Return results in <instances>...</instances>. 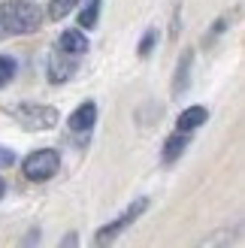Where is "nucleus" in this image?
Listing matches in <instances>:
<instances>
[{
	"label": "nucleus",
	"mask_w": 245,
	"mask_h": 248,
	"mask_svg": "<svg viewBox=\"0 0 245 248\" xmlns=\"http://www.w3.org/2000/svg\"><path fill=\"white\" fill-rule=\"evenodd\" d=\"M43 24V6L31 0H6L0 3V28L6 33H33Z\"/></svg>",
	"instance_id": "f257e3e1"
},
{
	"label": "nucleus",
	"mask_w": 245,
	"mask_h": 248,
	"mask_svg": "<svg viewBox=\"0 0 245 248\" xmlns=\"http://www.w3.org/2000/svg\"><path fill=\"white\" fill-rule=\"evenodd\" d=\"M145 209H149V200H145V197H139V200H133L127 209H124V212H121L115 221H109V224H103L100 230H97V236H94V245L97 248H106V245H112L118 236H121V233H124L130 224H133V221H137L142 212H145Z\"/></svg>",
	"instance_id": "f03ea898"
},
{
	"label": "nucleus",
	"mask_w": 245,
	"mask_h": 248,
	"mask_svg": "<svg viewBox=\"0 0 245 248\" xmlns=\"http://www.w3.org/2000/svg\"><path fill=\"white\" fill-rule=\"evenodd\" d=\"M21 170H24V176H28L31 182H48L61 170V155L55 152V148H40V152L24 157Z\"/></svg>",
	"instance_id": "7ed1b4c3"
},
{
	"label": "nucleus",
	"mask_w": 245,
	"mask_h": 248,
	"mask_svg": "<svg viewBox=\"0 0 245 248\" xmlns=\"http://www.w3.org/2000/svg\"><path fill=\"white\" fill-rule=\"evenodd\" d=\"M12 115L18 118L21 127L28 130H48L58 124V109L52 106H43V103H21L12 109Z\"/></svg>",
	"instance_id": "20e7f679"
},
{
	"label": "nucleus",
	"mask_w": 245,
	"mask_h": 248,
	"mask_svg": "<svg viewBox=\"0 0 245 248\" xmlns=\"http://www.w3.org/2000/svg\"><path fill=\"white\" fill-rule=\"evenodd\" d=\"M94 121H97V106H94L91 100H88V103H82L76 112L67 118L70 130H76V133H88V130L94 127Z\"/></svg>",
	"instance_id": "39448f33"
},
{
	"label": "nucleus",
	"mask_w": 245,
	"mask_h": 248,
	"mask_svg": "<svg viewBox=\"0 0 245 248\" xmlns=\"http://www.w3.org/2000/svg\"><path fill=\"white\" fill-rule=\"evenodd\" d=\"M73 73H76V61H70L64 52H61V55H52V61H48V82L61 85V82H67Z\"/></svg>",
	"instance_id": "423d86ee"
},
{
	"label": "nucleus",
	"mask_w": 245,
	"mask_h": 248,
	"mask_svg": "<svg viewBox=\"0 0 245 248\" xmlns=\"http://www.w3.org/2000/svg\"><path fill=\"white\" fill-rule=\"evenodd\" d=\"M236 239H239V227H221L212 236H206L203 242H197L194 248H233Z\"/></svg>",
	"instance_id": "0eeeda50"
},
{
	"label": "nucleus",
	"mask_w": 245,
	"mask_h": 248,
	"mask_svg": "<svg viewBox=\"0 0 245 248\" xmlns=\"http://www.w3.org/2000/svg\"><path fill=\"white\" fill-rule=\"evenodd\" d=\"M58 46H61L64 55H85V52H88V36H85L82 31H76V28H70V31L61 33Z\"/></svg>",
	"instance_id": "6e6552de"
},
{
	"label": "nucleus",
	"mask_w": 245,
	"mask_h": 248,
	"mask_svg": "<svg viewBox=\"0 0 245 248\" xmlns=\"http://www.w3.org/2000/svg\"><path fill=\"white\" fill-rule=\"evenodd\" d=\"M206 118H209V112H206V106H188L185 112L179 115L176 127H179L182 133H191V130H197L200 124H206Z\"/></svg>",
	"instance_id": "1a4fd4ad"
},
{
	"label": "nucleus",
	"mask_w": 245,
	"mask_h": 248,
	"mask_svg": "<svg viewBox=\"0 0 245 248\" xmlns=\"http://www.w3.org/2000/svg\"><path fill=\"white\" fill-rule=\"evenodd\" d=\"M188 133H173V136H169V140H167V145H164V164H173V160L176 157H182V152H185V148H188Z\"/></svg>",
	"instance_id": "9d476101"
},
{
	"label": "nucleus",
	"mask_w": 245,
	"mask_h": 248,
	"mask_svg": "<svg viewBox=\"0 0 245 248\" xmlns=\"http://www.w3.org/2000/svg\"><path fill=\"white\" fill-rule=\"evenodd\" d=\"M100 6H103V0H88V3L82 6V12H79V28L82 31L97 28V21H100Z\"/></svg>",
	"instance_id": "9b49d317"
},
{
	"label": "nucleus",
	"mask_w": 245,
	"mask_h": 248,
	"mask_svg": "<svg viewBox=\"0 0 245 248\" xmlns=\"http://www.w3.org/2000/svg\"><path fill=\"white\" fill-rule=\"evenodd\" d=\"M79 0H52V3H48V18H55V21H61L64 16H70L73 12V6H76Z\"/></svg>",
	"instance_id": "f8f14e48"
},
{
	"label": "nucleus",
	"mask_w": 245,
	"mask_h": 248,
	"mask_svg": "<svg viewBox=\"0 0 245 248\" xmlns=\"http://www.w3.org/2000/svg\"><path fill=\"white\" fill-rule=\"evenodd\" d=\"M188 70H191V52H188V55H185V61H182V64H179L176 82H173V91H176V94H182V91L188 88Z\"/></svg>",
	"instance_id": "ddd939ff"
},
{
	"label": "nucleus",
	"mask_w": 245,
	"mask_h": 248,
	"mask_svg": "<svg viewBox=\"0 0 245 248\" xmlns=\"http://www.w3.org/2000/svg\"><path fill=\"white\" fill-rule=\"evenodd\" d=\"M15 76V61L12 58H6V55H0V88Z\"/></svg>",
	"instance_id": "4468645a"
},
{
	"label": "nucleus",
	"mask_w": 245,
	"mask_h": 248,
	"mask_svg": "<svg viewBox=\"0 0 245 248\" xmlns=\"http://www.w3.org/2000/svg\"><path fill=\"white\" fill-rule=\"evenodd\" d=\"M154 43H157V31H145L142 43H139V55H142V58H149V55H152V48H154Z\"/></svg>",
	"instance_id": "2eb2a0df"
},
{
	"label": "nucleus",
	"mask_w": 245,
	"mask_h": 248,
	"mask_svg": "<svg viewBox=\"0 0 245 248\" xmlns=\"http://www.w3.org/2000/svg\"><path fill=\"white\" fill-rule=\"evenodd\" d=\"M61 248H79V233H67L61 239Z\"/></svg>",
	"instance_id": "dca6fc26"
},
{
	"label": "nucleus",
	"mask_w": 245,
	"mask_h": 248,
	"mask_svg": "<svg viewBox=\"0 0 245 248\" xmlns=\"http://www.w3.org/2000/svg\"><path fill=\"white\" fill-rule=\"evenodd\" d=\"M12 164H15V155L9 148H0V167H12Z\"/></svg>",
	"instance_id": "f3484780"
},
{
	"label": "nucleus",
	"mask_w": 245,
	"mask_h": 248,
	"mask_svg": "<svg viewBox=\"0 0 245 248\" xmlns=\"http://www.w3.org/2000/svg\"><path fill=\"white\" fill-rule=\"evenodd\" d=\"M33 245H40V230H31L28 236H24V245L21 248H33Z\"/></svg>",
	"instance_id": "a211bd4d"
},
{
	"label": "nucleus",
	"mask_w": 245,
	"mask_h": 248,
	"mask_svg": "<svg viewBox=\"0 0 245 248\" xmlns=\"http://www.w3.org/2000/svg\"><path fill=\"white\" fill-rule=\"evenodd\" d=\"M3 194H6V182L0 179V200H3Z\"/></svg>",
	"instance_id": "6ab92c4d"
}]
</instances>
